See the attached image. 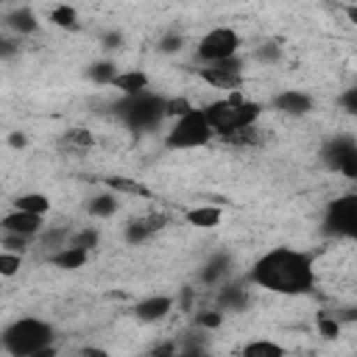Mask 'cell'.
Masks as SVG:
<instances>
[{
	"label": "cell",
	"instance_id": "1",
	"mask_svg": "<svg viewBox=\"0 0 357 357\" xmlns=\"http://www.w3.org/2000/svg\"><path fill=\"white\" fill-rule=\"evenodd\" d=\"M248 282L279 293V296H301L315 287V268L312 257L290 248V245H276L265 251L248 271Z\"/></svg>",
	"mask_w": 357,
	"mask_h": 357
},
{
	"label": "cell",
	"instance_id": "2",
	"mask_svg": "<svg viewBox=\"0 0 357 357\" xmlns=\"http://www.w3.org/2000/svg\"><path fill=\"white\" fill-rule=\"evenodd\" d=\"M204 112H206V120H209L212 131L223 139L234 131L257 126V120L262 114V103L248 100L243 92H229L226 98L212 100L209 106H204Z\"/></svg>",
	"mask_w": 357,
	"mask_h": 357
},
{
	"label": "cell",
	"instance_id": "3",
	"mask_svg": "<svg viewBox=\"0 0 357 357\" xmlns=\"http://www.w3.org/2000/svg\"><path fill=\"white\" fill-rule=\"evenodd\" d=\"M47 346H56V329L50 321L25 315L3 329V349L8 357H31Z\"/></svg>",
	"mask_w": 357,
	"mask_h": 357
},
{
	"label": "cell",
	"instance_id": "4",
	"mask_svg": "<svg viewBox=\"0 0 357 357\" xmlns=\"http://www.w3.org/2000/svg\"><path fill=\"white\" fill-rule=\"evenodd\" d=\"M165 100L156 92H142V95H131L114 103V114L131 128V131H156L162 126L165 114Z\"/></svg>",
	"mask_w": 357,
	"mask_h": 357
},
{
	"label": "cell",
	"instance_id": "5",
	"mask_svg": "<svg viewBox=\"0 0 357 357\" xmlns=\"http://www.w3.org/2000/svg\"><path fill=\"white\" fill-rule=\"evenodd\" d=\"M212 137H215V131H212V126L206 120V112L195 106L184 117L173 120V126L165 134V148H170V151H190V148L206 145Z\"/></svg>",
	"mask_w": 357,
	"mask_h": 357
},
{
	"label": "cell",
	"instance_id": "6",
	"mask_svg": "<svg viewBox=\"0 0 357 357\" xmlns=\"http://www.w3.org/2000/svg\"><path fill=\"white\" fill-rule=\"evenodd\" d=\"M240 33L229 25H218L212 31H206L195 47V56L201 64H218V61H226V59H234L240 56Z\"/></svg>",
	"mask_w": 357,
	"mask_h": 357
},
{
	"label": "cell",
	"instance_id": "7",
	"mask_svg": "<svg viewBox=\"0 0 357 357\" xmlns=\"http://www.w3.org/2000/svg\"><path fill=\"white\" fill-rule=\"evenodd\" d=\"M324 231L343 240H357V192L337 195L324 209Z\"/></svg>",
	"mask_w": 357,
	"mask_h": 357
},
{
	"label": "cell",
	"instance_id": "8",
	"mask_svg": "<svg viewBox=\"0 0 357 357\" xmlns=\"http://www.w3.org/2000/svg\"><path fill=\"white\" fill-rule=\"evenodd\" d=\"M321 159L329 170L357 181V139H351V137L326 139V145L321 148Z\"/></svg>",
	"mask_w": 357,
	"mask_h": 357
},
{
	"label": "cell",
	"instance_id": "9",
	"mask_svg": "<svg viewBox=\"0 0 357 357\" xmlns=\"http://www.w3.org/2000/svg\"><path fill=\"white\" fill-rule=\"evenodd\" d=\"M198 75L212 89L237 92L243 86V78H245L243 75V59L234 56V59H226V61H218V64H201L198 67Z\"/></svg>",
	"mask_w": 357,
	"mask_h": 357
},
{
	"label": "cell",
	"instance_id": "10",
	"mask_svg": "<svg viewBox=\"0 0 357 357\" xmlns=\"http://www.w3.org/2000/svg\"><path fill=\"white\" fill-rule=\"evenodd\" d=\"M165 223H167V215H162V212L145 215V218H131L123 229V237H126L128 245H139V243L151 240L159 229H165Z\"/></svg>",
	"mask_w": 357,
	"mask_h": 357
},
{
	"label": "cell",
	"instance_id": "11",
	"mask_svg": "<svg viewBox=\"0 0 357 357\" xmlns=\"http://www.w3.org/2000/svg\"><path fill=\"white\" fill-rule=\"evenodd\" d=\"M3 22L6 28L14 33V36H31L39 31V17L33 14L31 6H14L3 14Z\"/></svg>",
	"mask_w": 357,
	"mask_h": 357
},
{
	"label": "cell",
	"instance_id": "12",
	"mask_svg": "<svg viewBox=\"0 0 357 357\" xmlns=\"http://www.w3.org/2000/svg\"><path fill=\"white\" fill-rule=\"evenodd\" d=\"M271 106H273L276 112L301 117V114H307V112L315 106V100H312V95H307V92H301V89H284V92L273 95Z\"/></svg>",
	"mask_w": 357,
	"mask_h": 357
},
{
	"label": "cell",
	"instance_id": "13",
	"mask_svg": "<svg viewBox=\"0 0 357 357\" xmlns=\"http://www.w3.org/2000/svg\"><path fill=\"white\" fill-rule=\"evenodd\" d=\"M3 231H11V234H25V237H33L42 231V215H31V212H20V209H11L3 215Z\"/></svg>",
	"mask_w": 357,
	"mask_h": 357
},
{
	"label": "cell",
	"instance_id": "14",
	"mask_svg": "<svg viewBox=\"0 0 357 357\" xmlns=\"http://www.w3.org/2000/svg\"><path fill=\"white\" fill-rule=\"evenodd\" d=\"M170 310H173V298L170 296H148V298L134 304V318H139L145 324H156V321L167 318Z\"/></svg>",
	"mask_w": 357,
	"mask_h": 357
},
{
	"label": "cell",
	"instance_id": "15",
	"mask_svg": "<svg viewBox=\"0 0 357 357\" xmlns=\"http://www.w3.org/2000/svg\"><path fill=\"white\" fill-rule=\"evenodd\" d=\"M229 268H231V257L223 254V251H218V254H212V257L206 259V265L201 268L198 279H201V284H220V282L226 279Z\"/></svg>",
	"mask_w": 357,
	"mask_h": 357
},
{
	"label": "cell",
	"instance_id": "16",
	"mask_svg": "<svg viewBox=\"0 0 357 357\" xmlns=\"http://www.w3.org/2000/svg\"><path fill=\"white\" fill-rule=\"evenodd\" d=\"M112 86L120 89L123 98L142 95V92H148V73H142V70H123V73L114 78Z\"/></svg>",
	"mask_w": 357,
	"mask_h": 357
},
{
	"label": "cell",
	"instance_id": "17",
	"mask_svg": "<svg viewBox=\"0 0 357 357\" xmlns=\"http://www.w3.org/2000/svg\"><path fill=\"white\" fill-rule=\"evenodd\" d=\"M86 259H89V251L73 248V245H67V248H61L56 254H47V262L56 265V268H61V271H78V268L86 265Z\"/></svg>",
	"mask_w": 357,
	"mask_h": 357
},
{
	"label": "cell",
	"instance_id": "18",
	"mask_svg": "<svg viewBox=\"0 0 357 357\" xmlns=\"http://www.w3.org/2000/svg\"><path fill=\"white\" fill-rule=\"evenodd\" d=\"M223 218V209L220 206H192L184 212V220L195 229H215Z\"/></svg>",
	"mask_w": 357,
	"mask_h": 357
},
{
	"label": "cell",
	"instance_id": "19",
	"mask_svg": "<svg viewBox=\"0 0 357 357\" xmlns=\"http://www.w3.org/2000/svg\"><path fill=\"white\" fill-rule=\"evenodd\" d=\"M218 304H220V312H223V310H226V312H240V310H245V304H248V293H245V287H240V284H223L220 293H218Z\"/></svg>",
	"mask_w": 357,
	"mask_h": 357
},
{
	"label": "cell",
	"instance_id": "20",
	"mask_svg": "<svg viewBox=\"0 0 357 357\" xmlns=\"http://www.w3.org/2000/svg\"><path fill=\"white\" fill-rule=\"evenodd\" d=\"M106 181V187L112 190V192H117V195H139V198H151L153 192L142 184V181H137V178H126V176H109V178H103Z\"/></svg>",
	"mask_w": 357,
	"mask_h": 357
},
{
	"label": "cell",
	"instance_id": "21",
	"mask_svg": "<svg viewBox=\"0 0 357 357\" xmlns=\"http://www.w3.org/2000/svg\"><path fill=\"white\" fill-rule=\"evenodd\" d=\"M284 346L276 343V340H268V337H257V340H248L240 351V357H284Z\"/></svg>",
	"mask_w": 357,
	"mask_h": 357
},
{
	"label": "cell",
	"instance_id": "22",
	"mask_svg": "<svg viewBox=\"0 0 357 357\" xmlns=\"http://www.w3.org/2000/svg\"><path fill=\"white\" fill-rule=\"evenodd\" d=\"M117 209H120V201H117V192H112V190L89 198V204H86V212L92 218H112Z\"/></svg>",
	"mask_w": 357,
	"mask_h": 357
},
{
	"label": "cell",
	"instance_id": "23",
	"mask_svg": "<svg viewBox=\"0 0 357 357\" xmlns=\"http://www.w3.org/2000/svg\"><path fill=\"white\" fill-rule=\"evenodd\" d=\"M14 209L20 212H31V215H45L50 209V198L42 192H22L14 198Z\"/></svg>",
	"mask_w": 357,
	"mask_h": 357
},
{
	"label": "cell",
	"instance_id": "24",
	"mask_svg": "<svg viewBox=\"0 0 357 357\" xmlns=\"http://www.w3.org/2000/svg\"><path fill=\"white\" fill-rule=\"evenodd\" d=\"M47 20H50L56 28H67V31H78V28H81V25H78V11H75L73 6H67V3L53 6V8L47 11Z\"/></svg>",
	"mask_w": 357,
	"mask_h": 357
},
{
	"label": "cell",
	"instance_id": "25",
	"mask_svg": "<svg viewBox=\"0 0 357 357\" xmlns=\"http://www.w3.org/2000/svg\"><path fill=\"white\" fill-rule=\"evenodd\" d=\"M86 75H89V81H92V84H100V86H112V84H114V78L120 75V70H117V64H114V61L103 59V61H95V64H89Z\"/></svg>",
	"mask_w": 357,
	"mask_h": 357
},
{
	"label": "cell",
	"instance_id": "26",
	"mask_svg": "<svg viewBox=\"0 0 357 357\" xmlns=\"http://www.w3.org/2000/svg\"><path fill=\"white\" fill-rule=\"evenodd\" d=\"M70 237H73V231H70V229H64V226H50V229H45V231H42L39 245H45L50 254H56V251H61V248H67V245H70Z\"/></svg>",
	"mask_w": 357,
	"mask_h": 357
},
{
	"label": "cell",
	"instance_id": "27",
	"mask_svg": "<svg viewBox=\"0 0 357 357\" xmlns=\"http://www.w3.org/2000/svg\"><path fill=\"white\" fill-rule=\"evenodd\" d=\"M61 145H64L67 151H89V148L95 145V137H92L86 128H70V131H64Z\"/></svg>",
	"mask_w": 357,
	"mask_h": 357
},
{
	"label": "cell",
	"instance_id": "28",
	"mask_svg": "<svg viewBox=\"0 0 357 357\" xmlns=\"http://www.w3.org/2000/svg\"><path fill=\"white\" fill-rule=\"evenodd\" d=\"M254 59L259 64H279L282 61V45L273 42V39H265V42H259L254 47Z\"/></svg>",
	"mask_w": 357,
	"mask_h": 357
},
{
	"label": "cell",
	"instance_id": "29",
	"mask_svg": "<svg viewBox=\"0 0 357 357\" xmlns=\"http://www.w3.org/2000/svg\"><path fill=\"white\" fill-rule=\"evenodd\" d=\"M98 240H100L98 229H89V226H84V229L73 231V237H70V245H73V248H84V251H92V248L98 245Z\"/></svg>",
	"mask_w": 357,
	"mask_h": 357
},
{
	"label": "cell",
	"instance_id": "30",
	"mask_svg": "<svg viewBox=\"0 0 357 357\" xmlns=\"http://www.w3.org/2000/svg\"><path fill=\"white\" fill-rule=\"evenodd\" d=\"M223 142L226 145H234V148H248V145H257L259 142V131H257V126H251V128H243V131H234V134L223 137Z\"/></svg>",
	"mask_w": 357,
	"mask_h": 357
},
{
	"label": "cell",
	"instance_id": "31",
	"mask_svg": "<svg viewBox=\"0 0 357 357\" xmlns=\"http://www.w3.org/2000/svg\"><path fill=\"white\" fill-rule=\"evenodd\" d=\"M315 324H318V335L326 337V340H332V337L340 335V321L335 315H329V312H318Z\"/></svg>",
	"mask_w": 357,
	"mask_h": 357
},
{
	"label": "cell",
	"instance_id": "32",
	"mask_svg": "<svg viewBox=\"0 0 357 357\" xmlns=\"http://www.w3.org/2000/svg\"><path fill=\"white\" fill-rule=\"evenodd\" d=\"M192 109H195V106H192L187 98H181V95H178V98H167V100H165V114H167L170 120H178V117H184V114H187V112H192Z\"/></svg>",
	"mask_w": 357,
	"mask_h": 357
},
{
	"label": "cell",
	"instance_id": "33",
	"mask_svg": "<svg viewBox=\"0 0 357 357\" xmlns=\"http://www.w3.org/2000/svg\"><path fill=\"white\" fill-rule=\"evenodd\" d=\"M178 357H209V351H206L204 340H198V337H184L181 346H178Z\"/></svg>",
	"mask_w": 357,
	"mask_h": 357
},
{
	"label": "cell",
	"instance_id": "34",
	"mask_svg": "<svg viewBox=\"0 0 357 357\" xmlns=\"http://www.w3.org/2000/svg\"><path fill=\"white\" fill-rule=\"evenodd\" d=\"M181 47H184V36H181L178 31H167V33L159 39V45H156L159 53H178Z\"/></svg>",
	"mask_w": 357,
	"mask_h": 357
},
{
	"label": "cell",
	"instance_id": "35",
	"mask_svg": "<svg viewBox=\"0 0 357 357\" xmlns=\"http://www.w3.org/2000/svg\"><path fill=\"white\" fill-rule=\"evenodd\" d=\"M223 324V312L220 310H201L195 315V326L198 329H218Z\"/></svg>",
	"mask_w": 357,
	"mask_h": 357
},
{
	"label": "cell",
	"instance_id": "36",
	"mask_svg": "<svg viewBox=\"0 0 357 357\" xmlns=\"http://www.w3.org/2000/svg\"><path fill=\"white\" fill-rule=\"evenodd\" d=\"M28 243H31V237H25V234H11V231L3 234V251H8V254H22L28 248Z\"/></svg>",
	"mask_w": 357,
	"mask_h": 357
},
{
	"label": "cell",
	"instance_id": "37",
	"mask_svg": "<svg viewBox=\"0 0 357 357\" xmlns=\"http://www.w3.org/2000/svg\"><path fill=\"white\" fill-rule=\"evenodd\" d=\"M20 268H22V254H8V251L0 254V273L3 276H14Z\"/></svg>",
	"mask_w": 357,
	"mask_h": 357
},
{
	"label": "cell",
	"instance_id": "38",
	"mask_svg": "<svg viewBox=\"0 0 357 357\" xmlns=\"http://www.w3.org/2000/svg\"><path fill=\"white\" fill-rule=\"evenodd\" d=\"M337 106H340L346 114H354V117H357V86L343 89L340 98H337Z\"/></svg>",
	"mask_w": 357,
	"mask_h": 357
},
{
	"label": "cell",
	"instance_id": "39",
	"mask_svg": "<svg viewBox=\"0 0 357 357\" xmlns=\"http://www.w3.org/2000/svg\"><path fill=\"white\" fill-rule=\"evenodd\" d=\"M100 42H103V47L114 50V47H120V45H123V36H120V31H106Z\"/></svg>",
	"mask_w": 357,
	"mask_h": 357
},
{
	"label": "cell",
	"instance_id": "40",
	"mask_svg": "<svg viewBox=\"0 0 357 357\" xmlns=\"http://www.w3.org/2000/svg\"><path fill=\"white\" fill-rule=\"evenodd\" d=\"M8 145H11V148H25V145H28V137H25L22 131H14V134L8 137Z\"/></svg>",
	"mask_w": 357,
	"mask_h": 357
},
{
	"label": "cell",
	"instance_id": "41",
	"mask_svg": "<svg viewBox=\"0 0 357 357\" xmlns=\"http://www.w3.org/2000/svg\"><path fill=\"white\" fill-rule=\"evenodd\" d=\"M81 357H109V351H103L98 346H86V349H81Z\"/></svg>",
	"mask_w": 357,
	"mask_h": 357
},
{
	"label": "cell",
	"instance_id": "42",
	"mask_svg": "<svg viewBox=\"0 0 357 357\" xmlns=\"http://www.w3.org/2000/svg\"><path fill=\"white\" fill-rule=\"evenodd\" d=\"M31 357H59V349H56V346H47V349H42V351L31 354Z\"/></svg>",
	"mask_w": 357,
	"mask_h": 357
},
{
	"label": "cell",
	"instance_id": "43",
	"mask_svg": "<svg viewBox=\"0 0 357 357\" xmlns=\"http://www.w3.org/2000/svg\"><path fill=\"white\" fill-rule=\"evenodd\" d=\"M343 11H346V17H349V22H354V25H357V6H346Z\"/></svg>",
	"mask_w": 357,
	"mask_h": 357
},
{
	"label": "cell",
	"instance_id": "44",
	"mask_svg": "<svg viewBox=\"0 0 357 357\" xmlns=\"http://www.w3.org/2000/svg\"><path fill=\"white\" fill-rule=\"evenodd\" d=\"M173 357H178V354H173Z\"/></svg>",
	"mask_w": 357,
	"mask_h": 357
}]
</instances>
